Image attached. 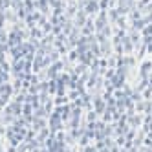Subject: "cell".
Wrapping results in <instances>:
<instances>
[]
</instances>
